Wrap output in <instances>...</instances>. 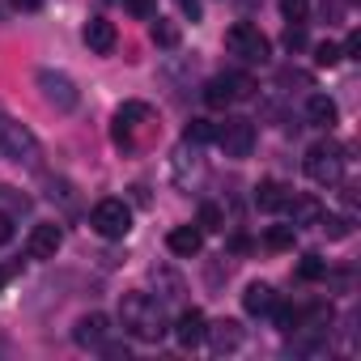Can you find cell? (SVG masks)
I'll list each match as a JSON object with an SVG mask.
<instances>
[{
	"instance_id": "d590c367",
	"label": "cell",
	"mask_w": 361,
	"mask_h": 361,
	"mask_svg": "<svg viewBox=\"0 0 361 361\" xmlns=\"http://www.w3.org/2000/svg\"><path fill=\"white\" fill-rule=\"evenodd\" d=\"M5 192H9V188H0V196H5Z\"/></svg>"
},
{
	"instance_id": "d4e9b609",
	"label": "cell",
	"mask_w": 361,
	"mask_h": 361,
	"mask_svg": "<svg viewBox=\"0 0 361 361\" xmlns=\"http://www.w3.org/2000/svg\"><path fill=\"white\" fill-rule=\"evenodd\" d=\"M340 60H344V56H340V43H319V47H314V64H319V68H336Z\"/></svg>"
},
{
	"instance_id": "ffe728a7",
	"label": "cell",
	"mask_w": 361,
	"mask_h": 361,
	"mask_svg": "<svg viewBox=\"0 0 361 361\" xmlns=\"http://www.w3.org/2000/svg\"><path fill=\"white\" fill-rule=\"evenodd\" d=\"M293 243H298V226H268V234H264L268 251H293Z\"/></svg>"
},
{
	"instance_id": "52a82bcc",
	"label": "cell",
	"mask_w": 361,
	"mask_h": 361,
	"mask_svg": "<svg viewBox=\"0 0 361 361\" xmlns=\"http://www.w3.org/2000/svg\"><path fill=\"white\" fill-rule=\"evenodd\" d=\"M251 94H255V81H251L247 73H221V77H213V81L204 85V102H209L213 111H226L230 102L251 98Z\"/></svg>"
},
{
	"instance_id": "9a60e30c",
	"label": "cell",
	"mask_w": 361,
	"mask_h": 361,
	"mask_svg": "<svg viewBox=\"0 0 361 361\" xmlns=\"http://www.w3.org/2000/svg\"><path fill=\"white\" fill-rule=\"evenodd\" d=\"M289 188L285 183H276V178H264V183L255 188V209L259 213H285V204H289Z\"/></svg>"
},
{
	"instance_id": "ac0fdd59",
	"label": "cell",
	"mask_w": 361,
	"mask_h": 361,
	"mask_svg": "<svg viewBox=\"0 0 361 361\" xmlns=\"http://www.w3.org/2000/svg\"><path fill=\"white\" fill-rule=\"evenodd\" d=\"M276 306V293H272V285H264V281H251L247 289H243V310L247 314H268Z\"/></svg>"
},
{
	"instance_id": "277c9868",
	"label": "cell",
	"mask_w": 361,
	"mask_h": 361,
	"mask_svg": "<svg viewBox=\"0 0 361 361\" xmlns=\"http://www.w3.org/2000/svg\"><path fill=\"white\" fill-rule=\"evenodd\" d=\"M226 47L247 64H268V56H272L268 35H259V26H251V22H234L226 30Z\"/></svg>"
},
{
	"instance_id": "f1b7e54d",
	"label": "cell",
	"mask_w": 361,
	"mask_h": 361,
	"mask_svg": "<svg viewBox=\"0 0 361 361\" xmlns=\"http://www.w3.org/2000/svg\"><path fill=\"white\" fill-rule=\"evenodd\" d=\"M128 13L140 18V22H149L153 18V0H128Z\"/></svg>"
},
{
	"instance_id": "4316f807",
	"label": "cell",
	"mask_w": 361,
	"mask_h": 361,
	"mask_svg": "<svg viewBox=\"0 0 361 361\" xmlns=\"http://www.w3.org/2000/svg\"><path fill=\"white\" fill-rule=\"evenodd\" d=\"M319 226L327 230V238H348L353 234V221L348 217H319Z\"/></svg>"
},
{
	"instance_id": "8992f818",
	"label": "cell",
	"mask_w": 361,
	"mask_h": 361,
	"mask_svg": "<svg viewBox=\"0 0 361 361\" xmlns=\"http://www.w3.org/2000/svg\"><path fill=\"white\" fill-rule=\"evenodd\" d=\"M90 226H94V234L98 238H128V230H132V209L123 204V200H98L94 204V213H90Z\"/></svg>"
},
{
	"instance_id": "484cf974",
	"label": "cell",
	"mask_w": 361,
	"mask_h": 361,
	"mask_svg": "<svg viewBox=\"0 0 361 361\" xmlns=\"http://www.w3.org/2000/svg\"><path fill=\"white\" fill-rule=\"evenodd\" d=\"M281 13H285L293 26H302V22H306V13H310V0H281Z\"/></svg>"
},
{
	"instance_id": "6da1fadb",
	"label": "cell",
	"mask_w": 361,
	"mask_h": 361,
	"mask_svg": "<svg viewBox=\"0 0 361 361\" xmlns=\"http://www.w3.org/2000/svg\"><path fill=\"white\" fill-rule=\"evenodd\" d=\"M119 323H123V331L132 336V340H145V344H157L166 331H170V323H166V314H161V302L157 298H149V293H123V302H119Z\"/></svg>"
},
{
	"instance_id": "4dcf8cb0",
	"label": "cell",
	"mask_w": 361,
	"mask_h": 361,
	"mask_svg": "<svg viewBox=\"0 0 361 361\" xmlns=\"http://www.w3.org/2000/svg\"><path fill=\"white\" fill-rule=\"evenodd\" d=\"M9 238H13V217H9V213H0V247H5Z\"/></svg>"
},
{
	"instance_id": "ba28073f",
	"label": "cell",
	"mask_w": 361,
	"mask_h": 361,
	"mask_svg": "<svg viewBox=\"0 0 361 361\" xmlns=\"http://www.w3.org/2000/svg\"><path fill=\"white\" fill-rule=\"evenodd\" d=\"M149 119H153V111H149L145 102H123V106L115 111V119H111V140H115L119 149H136V132H140Z\"/></svg>"
},
{
	"instance_id": "30bf717a",
	"label": "cell",
	"mask_w": 361,
	"mask_h": 361,
	"mask_svg": "<svg viewBox=\"0 0 361 361\" xmlns=\"http://www.w3.org/2000/svg\"><path fill=\"white\" fill-rule=\"evenodd\" d=\"M60 243H64V230L56 221H39L26 238V251H30V259H56Z\"/></svg>"
},
{
	"instance_id": "1f68e13d",
	"label": "cell",
	"mask_w": 361,
	"mask_h": 361,
	"mask_svg": "<svg viewBox=\"0 0 361 361\" xmlns=\"http://www.w3.org/2000/svg\"><path fill=\"white\" fill-rule=\"evenodd\" d=\"M178 9H183L192 22H200V13H204V9H200V0H178Z\"/></svg>"
},
{
	"instance_id": "e575fe53",
	"label": "cell",
	"mask_w": 361,
	"mask_h": 361,
	"mask_svg": "<svg viewBox=\"0 0 361 361\" xmlns=\"http://www.w3.org/2000/svg\"><path fill=\"white\" fill-rule=\"evenodd\" d=\"M0 22H5V9H0Z\"/></svg>"
},
{
	"instance_id": "7402d4cb",
	"label": "cell",
	"mask_w": 361,
	"mask_h": 361,
	"mask_svg": "<svg viewBox=\"0 0 361 361\" xmlns=\"http://www.w3.org/2000/svg\"><path fill=\"white\" fill-rule=\"evenodd\" d=\"M298 276H302V281H323V276H327V259L314 255V251L302 255V259H298Z\"/></svg>"
},
{
	"instance_id": "836d02e7",
	"label": "cell",
	"mask_w": 361,
	"mask_h": 361,
	"mask_svg": "<svg viewBox=\"0 0 361 361\" xmlns=\"http://www.w3.org/2000/svg\"><path fill=\"white\" fill-rule=\"evenodd\" d=\"M5 285H9V272H5V268H0V289H5Z\"/></svg>"
},
{
	"instance_id": "9c48e42d",
	"label": "cell",
	"mask_w": 361,
	"mask_h": 361,
	"mask_svg": "<svg viewBox=\"0 0 361 361\" xmlns=\"http://www.w3.org/2000/svg\"><path fill=\"white\" fill-rule=\"evenodd\" d=\"M213 140L226 149V157H251V149H255V123L251 119H226V123H217V132H213Z\"/></svg>"
},
{
	"instance_id": "e0dca14e",
	"label": "cell",
	"mask_w": 361,
	"mask_h": 361,
	"mask_svg": "<svg viewBox=\"0 0 361 361\" xmlns=\"http://www.w3.org/2000/svg\"><path fill=\"white\" fill-rule=\"evenodd\" d=\"M306 119L314 123V128H336V119H340V111H336V102L327 98V94H310L306 98Z\"/></svg>"
},
{
	"instance_id": "8fae6325",
	"label": "cell",
	"mask_w": 361,
	"mask_h": 361,
	"mask_svg": "<svg viewBox=\"0 0 361 361\" xmlns=\"http://www.w3.org/2000/svg\"><path fill=\"white\" fill-rule=\"evenodd\" d=\"M73 340H77L81 348H102V344L111 340V319H106L102 310L81 314V319H77V327H73Z\"/></svg>"
},
{
	"instance_id": "d6986e66",
	"label": "cell",
	"mask_w": 361,
	"mask_h": 361,
	"mask_svg": "<svg viewBox=\"0 0 361 361\" xmlns=\"http://www.w3.org/2000/svg\"><path fill=\"white\" fill-rule=\"evenodd\" d=\"M285 213L293 217V226H319V217H323L319 200H310V196H289Z\"/></svg>"
},
{
	"instance_id": "4fadbf2b",
	"label": "cell",
	"mask_w": 361,
	"mask_h": 361,
	"mask_svg": "<svg viewBox=\"0 0 361 361\" xmlns=\"http://www.w3.org/2000/svg\"><path fill=\"white\" fill-rule=\"evenodd\" d=\"M115 43H119L115 22H106V18H90V22H85V47H90L94 56H111Z\"/></svg>"
},
{
	"instance_id": "7c38bea8",
	"label": "cell",
	"mask_w": 361,
	"mask_h": 361,
	"mask_svg": "<svg viewBox=\"0 0 361 361\" xmlns=\"http://www.w3.org/2000/svg\"><path fill=\"white\" fill-rule=\"evenodd\" d=\"M166 247H170V255H178V259H192V255H200V247H204V230H200V226H174V230L166 234Z\"/></svg>"
},
{
	"instance_id": "cb8c5ba5",
	"label": "cell",
	"mask_w": 361,
	"mask_h": 361,
	"mask_svg": "<svg viewBox=\"0 0 361 361\" xmlns=\"http://www.w3.org/2000/svg\"><path fill=\"white\" fill-rule=\"evenodd\" d=\"M196 226H200L204 234H213V230H226V213H221L217 204H200V217H196Z\"/></svg>"
},
{
	"instance_id": "44dd1931",
	"label": "cell",
	"mask_w": 361,
	"mask_h": 361,
	"mask_svg": "<svg viewBox=\"0 0 361 361\" xmlns=\"http://www.w3.org/2000/svg\"><path fill=\"white\" fill-rule=\"evenodd\" d=\"M149 22H153V26H149V39H153L157 47H178V26H174V22H166V18H157V13H153Z\"/></svg>"
},
{
	"instance_id": "5b68a950",
	"label": "cell",
	"mask_w": 361,
	"mask_h": 361,
	"mask_svg": "<svg viewBox=\"0 0 361 361\" xmlns=\"http://www.w3.org/2000/svg\"><path fill=\"white\" fill-rule=\"evenodd\" d=\"M35 85H39L43 102H47V106H56V111H77V106H81V90H77V81H73L68 73H56V68H39Z\"/></svg>"
},
{
	"instance_id": "5bb4252c",
	"label": "cell",
	"mask_w": 361,
	"mask_h": 361,
	"mask_svg": "<svg viewBox=\"0 0 361 361\" xmlns=\"http://www.w3.org/2000/svg\"><path fill=\"white\" fill-rule=\"evenodd\" d=\"M204 327H209V323H204V314L192 306V310H183V314L174 319V340L183 344V348H196V344L204 340Z\"/></svg>"
},
{
	"instance_id": "d6a6232c",
	"label": "cell",
	"mask_w": 361,
	"mask_h": 361,
	"mask_svg": "<svg viewBox=\"0 0 361 361\" xmlns=\"http://www.w3.org/2000/svg\"><path fill=\"white\" fill-rule=\"evenodd\" d=\"M357 51H361V35L353 30V35L344 39V47H340V56H357Z\"/></svg>"
},
{
	"instance_id": "603a6c76",
	"label": "cell",
	"mask_w": 361,
	"mask_h": 361,
	"mask_svg": "<svg viewBox=\"0 0 361 361\" xmlns=\"http://www.w3.org/2000/svg\"><path fill=\"white\" fill-rule=\"evenodd\" d=\"M213 132H217V123H209V119H192L188 132H183V145H204V140H213Z\"/></svg>"
},
{
	"instance_id": "2e32d148",
	"label": "cell",
	"mask_w": 361,
	"mask_h": 361,
	"mask_svg": "<svg viewBox=\"0 0 361 361\" xmlns=\"http://www.w3.org/2000/svg\"><path fill=\"white\" fill-rule=\"evenodd\" d=\"M204 340L217 348V353H234L238 344H243V327L234 323V319H221V323H213V327H204Z\"/></svg>"
},
{
	"instance_id": "3957f363",
	"label": "cell",
	"mask_w": 361,
	"mask_h": 361,
	"mask_svg": "<svg viewBox=\"0 0 361 361\" xmlns=\"http://www.w3.org/2000/svg\"><path fill=\"white\" fill-rule=\"evenodd\" d=\"M302 170L314 178L319 188H327V183H340V174H344V149H340L336 140H319V145H310V149H306V157H302Z\"/></svg>"
},
{
	"instance_id": "83f0119b",
	"label": "cell",
	"mask_w": 361,
	"mask_h": 361,
	"mask_svg": "<svg viewBox=\"0 0 361 361\" xmlns=\"http://www.w3.org/2000/svg\"><path fill=\"white\" fill-rule=\"evenodd\" d=\"M281 43H285V47H289V51H302V47H306V30H302V26H289V30H285V39H281Z\"/></svg>"
},
{
	"instance_id": "f546056e",
	"label": "cell",
	"mask_w": 361,
	"mask_h": 361,
	"mask_svg": "<svg viewBox=\"0 0 361 361\" xmlns=\"http://www.w3.org/2000/svg\"><path fill=\"white\" fill-rule=\"evenodd\" d=\"M281 85H310V77H306V73H293V68H285V73H281Z\"/></svg>"
},
{
	"instance_id": "7a4b0ae2",
	"label": "cell",
	"mask_w": 361,
	"mask_h": 361,
	"mask_svg": "<svg viewBox=\"0 0 361 361\" xmlns=\"http://www.w3.org/2000/svg\"><path fill=\"white\" fill-rule=\"evenodd\" d=\"M0 157H9L18 166H39V157H43L39 136L22 119H13L9 111H0Z\"/></svg>"
}]
</instances>
